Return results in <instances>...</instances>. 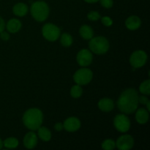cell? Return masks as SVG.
<instances>
[{"label":"cell","instance_id":"1","mask_svg":"<svg viewBox=\"0 0 150 150\" xmlns=\"http://www.w3.org/2000/svg\"><path fill=\"white\" fill-rule=\"evenodd\" d=\"M139 105V95L136 89L129 88L121 94L117 101L119 110L126 114H130L137 110Z\"/></svg>","mask_w":150,"mask_h":150},{"label":"cell","instance_id":"2","mask_svg":"<svg viewBox=\"0 0 150 150\" xmlns=\"http://www.w3.org/2000/svg\"><path fill=\"white\" fill-rule=\"evenodd\" d=\"M43 114L40 109L36 108H29L23 114V125L31 130H37L42 124Z\"/></svg>","mask_w":150,"mask_h":150},{"label":"cell","instance_id":"3","mask_svg":"<svg viewBox=\"0 0 150 150\" xmlns=\"http://www.w3.org/2000/svg\"><path fill=\"white\" fill-rule=\"evenodd\" d=\"M32 16L39 22L46 20L49 15V7L48 4L43 1H37L32 3L30 7Z\"/></svg>","mask_w":150,"mask_h":150},{"label":"cell","instance_id":"4","mask_svg":"<svg viewBox=\"0 0 150 150\" xmlns=\"http://www.w3.org/2000/svg\"><path fill=\"white\" fill-rule=\"evenodd\" d=\"M89 47L92 52L96 54H103L108 51L109 48V42L104 37H95L90 39Z\"/></svg>","mask_w":150,"mask_h":150},{"label":"cell","instance_id":"5","mask_svg":"<svg viewBox=\"0 0 150 150\" xmlns=\"http://www.w3.org/2000/svg\"><path fill=\"white\" fill-rule=\"evenodd\" d=\"M93 73L88 68H81L75 73L73 80L79 85H86L92 81Z\"/></svg>","mask_w":150,"mask_h":150},{"label":"cell","instance_id":"6","mask_svg":"<svg viewBox=\"0 0 150 150\" xmlns=\"http://www.w3.org/2000/svg\"><path fill=\"white\" fill-rule=\"evenodd\" d=\"M42 34L45 39L48 41H55L59 39L60 36V29L53 23H45L42 29Z\"/></svg>","mask_w":150,"mask_h":150},{"label":"cell","instance_id":"7","mask_svg":"<svg viewBox=\"0 0 150 150\" xmlns=\"http://www.w3.org/2000/svg\"><path fill=\"white\" fill-rule=\"evenodd\" d=\"M147 61V54L142 50H138L131 54L130 63L134 68H140L146 64Z\"/></svg>","mask_w":150,"mask_h":150},{"label":"cell","instance_id":"8","mask_svg":"<svg viewBox=\"0 0 150 150\" xmlns=\"http://www.w3.org/2000/svg\"><path fill=\"white\" fill-rule=\"evenodd\" d=\"M114 125L118 131L125 133L130 129V121L125 114H117L114 120Z\"/></svg>","mask_w":150,"mask_h":150},{"label":"cell","instance_id":"9","mask_svg":"<svg viewBox=\"0 0 150 150\" xmlns=\"http://www.w3.org/2000/svg\"><path fill=\"white\" fill-rule=\"evenodd\" d=\"M78 64L82 67L89 66L92 63L93 56L92 52L87 49H81L77 54L76 57Z\"/></svg>","mask_w":150,"mask_h":150},{"label":"cell","instance_id":"10","mask_svg":"<svg viewBox=\"0 0 150 150\" xmlns=\"http://www.w3.org/2000/svg\"><path fill=\"white\" fill-rule=\"evenodd\" d=\"M134 145V140L130 135H123L118 138L116 146L120 150H129Z\"/></svg>","mask_w":150,"mask_h":150},{"label":"cell","instance_id":"11","mask_svg":"<svg viewBox=\"0 0 150 150\" xmlns=\"http://www.w3.org/2000/svg\"><path fill=\"white\" fill-rule=\"evenodd\" d=\"M63 127L68 132H76L81 127V122L77 117H69L64 122Z\"/></svg>","mask_w":150,"mask_h":150},{"label":"cell","instance_id":"12","mask_svg":"<svg viewBox=\"0 0 150 150\" xmlns=\"http://www.w3.org/2000/svg\"><path fill=\"white\" fill-rule=\"evenodd\" d=\"M38 144V136L33 131L29 132L23 138V144L27 149H33Z\"/></svg>","mask_w":150,"mask_h":150},{"label":"cell","instance_id":"13","mask_svg":"<svg viewBox=\"0 0 150 150\" xmlns=\"http://www.w3.org/2000/svg\"><path fill=\"white\" fill-rule=\"evenodd\" d=\"M142 24L141 19L136 16H131L125 21V26L130 30H136Z\"/></svg>","mask_w":150,"mask_h":150},{"label":"cell","instance_id":"14","mask_svg":"<svg viewBox=\"0 0 150 150\" xmlns=\"http://www.w3.org/2000/svg\"><path fill=\"white\" fill-rule=\"evenodd\" d=\"M98 107L102 111L109 112L114 109V103L112 100L109 98H103L98 103Z\"/></svg>","mask_w":150,"mask_h":150},{"label":"cell","instance_id":"15","mask_svg":"<svg viewBox=\"0 0 150 150\" xmlns=\"http://www.w3.org/2000/svg\"><path fill=\"white\" fill-rule=\"evenodd\" d=\"M28 10L29 8L26 4L23 2H19L13 6V12L16 16H19V17H23L26 15Z\"/></svg>","mask_w":150,"mask_h":150},{"label":"cell","instance_id":"16","mask_svg":"<svg viewBox=\"0 0 150 150\" xmlns=\"http://www.w3.org/2000/svg\"><path fill=\"white\" fill-rule=\"evenodd\" d=\"M21 26L22 24L18 19L12 18L7 22L6 28L10 33H16L21 29Z\"/></svg>","mask_w":150,"mask_h":150},{"label":"cell","instance_id":"17","mask_svg":"<svg viewBox=\"0 0 150 150\" xmlns=\"http://www.w3.org/2000/svg\"><path fill=\"white\" fill-rule=\"evenodd\" d=\"M136 119L139 124H145L149 120V111L143 108H139L136 111Z\"/></svg>","mask_w":150,"mask_h":150},{"label":"cell","instance_id":"18","mask_svg":"<svg viewBox=\"0 0 150 150\" xmlns=\"http://www.w3.org/2000/svg\"><path fill=\"white\" fill-rule=\"evenodd\" d=\"M79 33L81 38L84 40H90L91 38H93L94 35L93 29L88 25H83L80 28Z\"/></svg>","mask_w":150,"mask_h":150},{"label":"cell","instance_id":"19","mask_svg":"<svg viewBox=\"0 0 150 150\" xmlns=\"http://www.w3.org/2000/svg\"><path fill=\"white\" fill-rule=\"evenodd\" d=\"M38 136L43 142H48L51 139V133L47 127H40L38 129Z\"/></svg>","mask_w":150,"mask_h":150},{"label":"cell","instance_id":"20","mask_svg":"<svg viewBox=\"0 0 150 150\" xmlns=\"http://www.w3.org/2000/svg\"><path fill=\"white\" fill-rule=\"evenodd\" d=\"M18 140L16 138L10 137L6 139L3 142V146L7 149H15L18 146Z\"/></svg>","mask_w":150,"mask_h":150},{"label":"cell","instance_id":"21","mask_svg":"<svg viewBox=\"0 0 150 150\" xmlns=\"http://www.w3.org/2000/svg\"><path fill=\"white\" fill-rule=\"evenodd\" d=\"M60 42L62 45L64 47H69L73 44V37L68 33H63L60 38Z\"/></svg>","mask_w":150,"mask_h":150},{"label":"cell","instance_id":"22","mask_svg":"<svg viewBox=\"0 0 150 150\" xmlns=\"http://www.w3.org/2000/svg\"><path fill=\"white\" fill-rule=\"evenodd\" d=\"M83 93V89H82L81 85L76 84L72 86L70 89V95L73 98H80Z\"/></svg>","mask_w":150,"mask_h":150},{"label":"cell","instance_id":"23","mask_svg":"<svg viewBox=\"0 0 150 150\" xmlns=\"http://www.w3.org/2000/svg\"><path fill=\"white\" fill-rule=\"evenodd\" d=\"M139 90L142 92V94L146 95H149L150 94V80L147 79V80L144 81L142 82L140 85L139 87Z\"/></svg>","mask_w":150,"mask_h":150},{"label":"cell","instance_id":"24","mask_svg":"<svg viewBox=\"0 0 150 150\" xmlns=\"http://www.w3.org/2000/svg\"><path fill=\"white\" fill-rule=\"evenodd\" d=\"M116 143L112 139H106L102 143V148L105 150H112L115 148Z\"/></svg>","mask_w":150,"mask_h":150},{"label":"cell","instance_id":"25","mask_svg":"<svg viewBox=\"0 0 150 150\" xmlns=\"http://www.w3.org/2000/svg\"><path fill=\"white\" fill-rule=\"evenodd\" d=\"M87 18L89 20L95 21H98V19L100 18V15L97 11H92L87 15Z\"/></svg>","mask_w":150,"mask_h":150},{"label":"cell","instance_id":"26","mask_svg":"<svg viewBox=\"0 0 150 150\" xmlns=\"http://www.w3.org/2000/svg\"><path fill=\"white\" fill-rule=\"evenodd\" d=\"M100 1V4L105 8H111L114 4L113 0H99Z\"/></svg>","mask_w":150,"mask_h":150},{"label":"cell","instance_id":"27","mask_svg":"<svg viewBox=\"0 0 150 150\" xmlns=\"http://www.w3.org/2000/svg\"><path fill=\"white\" fill-rule=\"evenodd\" d=\"M101 22L103 25L105 26H111L113 24V21L111 18L108 17V16H104L101 19Z\"/></svg>","mask_w":150,"mask_h":150},{"label":"cell","instance_id":"28","mask_svg":"<svg viewBox=\"0 0 150 150\" xmlns=\"http://www.w3.org/2000/svg\"><path fill=\"white\" fill-rule=\"evenodd\" d=\"M0 38H1L2 40L7 41L10 39V35L7 32L2 31L1 32H0Z\"/></svg>","mask_w":150,"mask_h":150},{"label":"cell","instance_id":"29","mask_svg":"<svg viewBox=\"0 0 150 150\" xmlns=\"http://www.w3.org/2000/svg\"><path fill=\"white\" fill-rule=\"evenodd\" d=\"M149 101L148 98L145 96H139V103H140L142 105H146V103Z\"/></svg>","mask_w":150,"mask_h":150},{"label":"cell","instance_id":"30","mask_svg":"<svg viewBox=\"0 0 150 150\" xmlns=\"http://www.w3.org/2000/svg\"><path fill=\"white\" fill-rule=\"evenodd\" d=\"M63 128H64V127H63V125L62 124L61 122L57 123V124L54 125V129H55L57 131H61Z\"/></svg>","mask_w":150,"mask_h":150},{"label":"cell","instance_id":"31","mask_svg":"<svg viewBox=\"0 0 150 150\" xmlns=\"http://www.w3.org/2000/svg\"><path fill=\"white\" fill-rule=\"evenodd\" d=\"M4 28H5V23H4V21L3 20L2 18L0 17V32L4 31Z\"/></svg>","mask_w":150,"mask_h":150},{"label":"cell","instance_id":"32","mask_svg":"<svg viewBox=\"0 0 150 150\" xmlns=\"http://www.w3.org/2000/svg\"><path fill=\"white\" fill-rule=\"evenodd\" d=\"M85 1H86V2H87V3H91V4H92V3H96V2H98V1H99V0H84Z\"/></svg>","mask_w":150,"mask_h":150},{"label":"cell","instance_id":"33","mask_svg":"<svg viewBox=\"0 0 150 150\" xmlns=\"http://www.w3.org/2000/svg\"><path fill=\"white\" fill-rule=\"evenodd\" d=\"M146 110H147L148 111H150V101L149 100L146 103Z\"/></svg>","mask_w":150,"mask_h":150},{"label":"cell","instance_id":"34","mask_svg":"<svg viewBox=\"0 0 150 150\" xmlns=\"http://www.w3.org/2000/svg\"><path fill=\"white\" fill-rule=\"evenodd\" d=\"M2 146H3V142L1 141V139H0V149L2 148Z\"/></svg>","mask_w":150,"mask_h":150}]
</instances>
